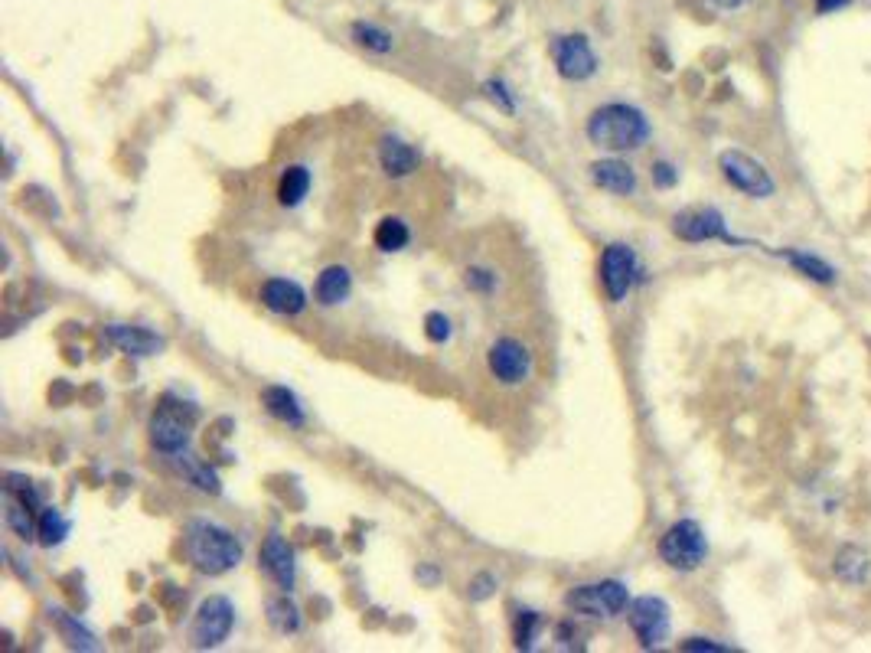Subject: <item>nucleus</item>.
Masks as SVG:
<instances>
[{
	"instance_id": "nucleus-8",
	"label": "nucleus",
	"mask_w": 871,
	"mask_h": 653,
	"mask_svg": "<svg viewBox=\"0 0 871 653\" xmlns=\"http://www.w3.org/2000/svg\"><path fill=\"white\" fill-rule=\"evenodd\" d=\"M637 275H640V262H637V255H633L630 245H624V242L607 245L604 255H601V285L607 291V298H611L614 304L624 301L633 288V281H637Z\"/></svg>"
},
{
	"instance_id": "nucleus-25",
	"label": "nucleus",
	"mask_w": 871,
	"mask_h": 653,
	"mask_svg": "<svg viewBox=\"0 0 871 653\" xmlns=\"http://www.w3.org/2000/svg\"><path fill=\"white\" fill-rule=\"evenodd\" d=\"M268 621H271V627H275V631H281V634H294V631H301V611H297V605L294 601L284 595V598H271L268 601Z\"/></svg>"
},
{
	"instance_id": "nucleus-37",
	"label": "nucleus",
	"mask_w": 871,
	"mask_h": 653,
	"mask_svg": "<svg viewBox=\"0 0 871 653\" xmlns=\"http://www.w3.org/2000/svg\"><path fill=\"white\" fill-rule=\"evenodd\" d=\"M849 0H816V10L819 14H832V10H842Z\"/></svg>"
},
{
	"instance_id": "nucleus-24",
	"label": "nucleus",
	"mask_w": 871,
	"mask_h": 653,
	"mask_svg": "<svg viewBox=\"0 0 871 653\" xmlns=\"http://www.w3.org/2000/svg\"><path fill=\"white\" fill-rule=\"evenodd\" d=\"M408 239H412V232H408V226L402 223V219L395 216H385L382 223L376 226V236H372V242H376L379 252H402Z\"/></svg>"
},
{
	"instance_id": "nucleus-2",
	"label": "nucleus",
	"mask_w": 871,
	"mask_h": 653,
	"mask_svg": "<svg viewBox=\"0 0 871 653\" xmlns=\"http://www.w3.org/2000/svg\"><path fill=\"white\" fill-rule=\"evenodd\" d=\"M186 556L206 575H226L242 562V542L226 526L193 520L186 526Z\"/></svg>"
},
{
	"instance_id": "nucleus-30",
	"label": "nucleus",
	"mask_w": 871,
	"mask_h": 653,
	"mask_svg": "<svg viewBox=\"0 0 871 653\" xmlns=\"http://www.w3.org/2000/svg\"><path fill=\"white\" fill-rule=\"evenodd\" d=\"M539 624L542 621H539V614H535V611H519V618H516V644L519 647H532Z\"/></svg>"
},
{
	"instance_id": "nucleus-23",
	"label": "nucleus",
	"mask_w": 871,
	"mask_h": 653,
	"mask_svg": "<svg viewBox=\"0 0 871 653\" xmlns=\"http://www.w3.org/2000/svg\"><path fill=\"white\" fill-rule=\"evenodd\" d=\"M871 572V559L858 546H845L836 556V575L849 585H862Z\"/></svg>"
},
{
	"instance_id": "nucleus-32",
	"label": "nucleus",
	"mask_w": 871,
	"mask_h": 653,
	"mask_svg": "<svg viewBox=\"0 0 871 653\" xmlns=\"http://www.w3.org/2000/svg\"><path fill=\"white\" fill-rule=\"evenodd\" d=\"M483 92H487V98H490L493 105H500V112H506V115H513V112H516L513 95H509V89H506V85H503L500 79H490L487 85H483Z\"/></svg>"
},
{
	"instance_id": "nucleus-17",
	"label": "nucleus",
	"mask_w": 871,
	"mask_h": 653,
	"mask_svg": "<svg viewBox=\"0 0 871 653\" xmlns=\"http://www.w3.org/2000/svg\"><path fill=\"white\" fill-rule=\"evenodd\" d=\"M105 334H108V340L115 343L118 350L131 353V356H151V353L160 350V337H154L151 330H144V327L111 324Z\"/></svg>"
},
{
	"instance_id": "nucleus-9",
	"label": "nucleus",
	"mask_w": 871,
	"mask_h": 653,
	"mask_svg": "<svg viewBox=\"0 0 871 653\" xmlns=\"http://www.w3.org/2000/svg\"><path fill=\"white\" fill-rule=\"evenodd\" d=\"M552 59H555V69L558 76L568 79V82H584L591 79L597 72V56L588 43V36H555L552 40Z\"/></svg>"
},
{
	"instance_id": "nucleus-21",
	"label": "nucleus",
	"mask_w": 871,
	"mask_h": 653,
	"mask_svg": "<svg viewBox=\"0 0 871 653\" xmlns=\"http://www.w3.org/2000/svg\"><path fill=\"white\" fill-rule=\"evenodd\" d=\"M310 193V170L307 167H288L281 174V180H278V203L281 206H288V209H294V206H301L304 203V196Z\"/></svg>"
},
{
	"instance_id": "nucleus-13",
	"label": "nucleus",
	"mask_w": 871,
	"mask_h": 653,
	"mask_svg": "<svg viewBox=\"0 0 871 653\" xmlns=\"http://www.w3.org/2000/svg\"><path fill=\"white\" fill-rule=\"evenodd\" d=\"M261 569L275 582L281 591H291L297 582V562H294V549L288 546V539L281 536H268L265 546H261Z\"/></svg>"
},
{
	"instance_id": "nucleus-4",
	"label": "nucleus",
	"mask_w": 871,
	"mask_h": 653,
	"mask_svg": "<svg viewBox=\"0 0 871 653\" xmlns=\"http://www.w3.org/2000/svg\"><path fill=\"white\" fill-rule=\"evenodd\" d=\"M565 605L578 614H588V618H604L611 621L617 614H624L630 605L627 585L617 582V578H604V582H591V585H578L565 595Z\"/></svg>"
},
{
	"instance_id": "nucleus-38",
	"label": "nucleus",
	"mask_w": 871,
	"mask_h": 653,
	"mask_svg": "<svg viewBox=\"0 0 871 653\" xmlns=\"http://www.w3.org/2000/svg\"><path fill=\"white\" fill-rule=\"evenodd\" d=\"M715 4H718L721 10H734V7H741L744 0H715Z\"/></svg>"
},
{
	"instance_id": "nucleus-11",
	"label": "nucleus",
	"mask_w": 871,
	"mask_h": 653,
	"mask_svg": "<svg viewBox=\"0 0 871 653\" xmlns=\"http://www.w3.org/2000/svg\"><path fill=\"white\" fill-rule=\"evenodd\" d=\"M630 627L640 647L653 650L669 637V605L656 595H643L630 605Z\"/></svg>"
},
{
	"instance_id": "nucleus-5",
	"label": "nucleus",
	"mask_w": 871,
	"mask_h": 653,
	"mask_svg": "<svg viewBox=\"0 0 871 653\" xmlns=\"http://www.w3.org/2000/svg\"><path fill=\"white\" fill-rule=\"evenodd\" d=\"M718 167H721V174H725V180L731 183V187L748 193L751 200H767V196H774V190H777L770 170L761 164V160H754L751 154H744V151H725L718 157Z\"/></svg>"
},
{
	"instance_id": "nucleus-10",
	"label": "nucleus",
	"mask_w": 871,
	"mask_h": 653,
	"mask_svg": "<svg viewBox=\"0 0 871 653\" xmlns=\"http://www.w3.org/2000/svg\"><path fill=\"white\" fill-rule=\"evenodd\" d=\"M487 366L493 379H500L503 386H519L526 383L532 373V353L526 343H519L516 337H500L487 350Z\"/></svg>"
},
{
	"instance_id": "nucleus-35",
	"label": "nucleus",
	"mask_w": 871,
	"mask_h": 653,
	"mask_svg": "<svg viewBox=\"0 0 871 653\" xmlns=\"http://www.w3.org/2000/svg\"><path fill=\"white\" fill-rule=\"evenodd\" d=\"M493 588H496V578L493 575H477L474 582H470V598H474V601L490 598Z\"/></svg>"
},
{
	"instance_id": "nucleus-19",
	"label": "nucleus",
	"mask_w": 871,
	"mask_h": 653,
	"mask_svg": "<svg viewBox=\"0 0 871 653\" xmlns=\"http://www.w3.org/2000/svg\"><path fill=\"white\" fill-rule=\"evenodd\" d=\"M350 291H353V275H350V268H346V265H330V268L320 271V278H317V301L323 307L343 304L346 298H350Z\"/></svg>"
},
{
	"instance_id": "nucleus-31",
	"label": "nucleus",
	"mask_w": 871,
	"mask_h": 653,
	"mask_svg": "<svg viewBox=\"0 0 871 653\" xmlns=\"http://www.w3.org/2000/svg\"><path fill=\"white\" fill-rule=\"evenodd\" d=\"M59 627H62V634L69 637V644L72 647H82V650H95V637L85 631L82 624H76V621H69V618H59Z\"/></svg>"
},
{
	"instance_id": "nucleus-27",
	"label": "nucleus",
	"mask_w": 871,
	"mask_h": 653,
	"mask_svg": "<svg viewBox=\"0 0 871 653\" xmlns=\"http://www.w3.org/2000/svg\"><path fill=\"white\" fill-rule=\"evenodd\" d=\"M66 536H69V520L56 507H46L40 513V520H36V539H40L43 546H59Z\"/></svg>"
},
{
	"instance_id": "nucleus-20",
	"label": "nucleus",
	"mask_w": 871,
	"mask_h": 653,
	"mask_svg": "<svg viewBox=\"0 0 871 653\" xmlns=\"http://www.w3.org/2000/svg\"><path fill=\"white\" fill-rule=\"evenodd\" d=\"M173 464H177V471L190 480V484L196 487V490H203V494H219V477H216V471L209 464H203L199 458H193V454H186V451H177V458H173Z\"/></svg>"
},
{
	"instance_id": "nucleus-14",
	"label": "nucleus",
	"mask_w": 871,
	"mask_h": 653,
	"mask_svg": "<svg viewBox=\"0 0 871 653\" xmlns=\"http://www.w3.org/2000/svg\"><path fill=\"white\" fill-rule=\"evenodd\" d=\"M261 304L281 317H297L307 307V294L297 281L271 278V281H265V288H261Z\"/></svg>"
},
{
	"instance_id": "nucleus-26",
	"label": "nucleus",
	"mask_w": 871,
	"mask_h": 653,
	"mask_svg": "<svg viewBox=\"0 0 871 653\" xmlns=\"http://www.w3.org/2000/svg\"><path fill=\"white\" fill-rule=\"evenodd\" d=\"M350 33H353V40H356L359 46L372 49V53H392V49H395V36H392L389 30L376 27V23L356 20Z\"/></svg>"
},
{
	"instance_id": "nucleus-29",
	"label": "nucleus",
	"mask_w": 871,
	"mask_h": 653,
	"mask_svg": "<svg viewBox=\"0 0 871 653\" xmlns=\"http://www.w3.org/2000/svg\"><path fill=\"white\" fill-rule=\"evenodd\" d=\"M425 337L431 343H447V340H451V317L441 314V311H431L425 317Z\"/></svg>"
},
{
	"instance_id": "nucleus-7",
	"label": "nucleus",
	"mask_w": 871,
	"mask_h": 653,
	"mask_svg": "<svg viewBox=\"0 0 871 653\" xmlns=\"http://www.w3.org/2000/svg\"><path fill=\"white\" fill-rule=\"evenodd\" d=\"M235 624V608L226 595H209L203 605H199L193 627H190V640L193 647L206 650V647H219L222 640L232 634Z\"/></svg>"
},
{
	"instance_id": "nucleus-22",
	"label": "nucleus",
	"mask_w": 871,
	"mask_h": 653,
	"mask_svg": "<svg viewBox=\"0 0 871 653\" xmlns=\"http://www.w3.org/2000/svg\"><path fill=\"white\" fill-rule=\"evenodd\" d=\"M777 255H780V258H787V262H790L796 271H803L806 278H810V281H819V285H832V281H836V268H832L829 262H823V258L810 255V252L787 249V252H777Z\"/></svg>"
},
{
	"instance_id": "nucleus-18",
	"label": "nucleus",
	"mask_w": 871,
	"mask_h": 653,
	"mask_svg": "<svg viewBox=\"0 0 871 653\" xmlns=\"http://www.w3.org/2000/svg\"><path fill=\"white\" fill-rule=\"evenodd\" d=\"M261 402H265L268 415L278 418V422L291 425V428L304 425V409H301V402H297V396L288 386H268L265 392H261Z\"/></svg>"
},
{
	"instance_id": "nucleus-12",
	"label": "nucleus",
	"mask_w": 871,
	"mask_h": 653,
	"mask_svg": "<svg viewBox=\"0 0 871 653\" xmlns=\"http://www.w3.org/2000/svg\"><path fill=\"white\" fill-rule=\"evenodd\" d=\"M673 232L686 242H731L738 245V239L731 236L725 226V216L718 209H686V213H676L673 219Z\"/></svg>"
},
{
	"instance_id": "nucleus-34",
	"label": "nucleus",
	"mask_w": 871,
	"mask_h": 653,
	"mask_svg": "<svg viewBox=\"0 0 871 653\" xmlns=\"http://www.w3.org/2000/svg\"><path fill=\"white\" fill-rule=\"evenodd\" d=\"M493 285H496V278L490 275L487 268H470L467 271V288H474V291H493Z\"/></svg>"
},
{
	"instance_id": "nucleus-1",
	"label": "nucleus",
	"mask_w": 871,
	"mask_h": 653,
	"mask_svg": "<svg viewBox=\"0 0 871 653\" xmlns=\"http://www.w3.org/2000/svg\"><path fill=\"white\" fill-rule=\"evenodd\" d=\"M588 141L604 151H637L650 141V121L640 108L624 102L601 105L588 118Z\"/></svg>"
},
{
	"instance_id": "nucleus-3",
	"label": "nucleus",
	"mask_w": 871,
	"mask_h": 653,
	"mask_svg": "<svg viewBox=\"0 0 871 653\" xmlns=\"http://www.w3.org/2000/svg\"><path fill=\"white\" fill-rule=\"evenodd\" d=\"M708 556V539L705 529L695 520H679L673 523L659 539V559L676 572H695Z\"/></svg>"
},
{
	"instance_id": "nucleus-36",
	"label": "nucleus",
	"mask_w": 871,
	"mask_h": 653,
	"mask_svg": "<svg viewBox=\"0 0 871 653\" xmlns=\"http://www.w3.org/2000/svg\"><path fill=\"white\" fill-rule=\"evenodd\" d=\"M682 650H708V653H725L728 647H725V644H715V640H708V637H689V640H682Z\"/></svg>"
},
{
	"instance_id": "nucleus-6",
	"label": "nucleus",
	"mask_w": 871,
	"mask_h": 653,
	"mask_svg": "<svg viewBox=\"0 0 871 653\" xmlns=\"http://www.w3.org/2000/svg\"><path fill=\"white\" fill-rule=\"evenodd\" d=\"M193 418H196V409H183V402H173V399L160 402L154 409V415H151V441H154V448L164 451V454L183 451L186 441H190Z\"/></svg>"
},
{
	"instance_id": "nucleus-16",
	"label": "nucleus",
	"mask_w": 871,
	"mask_h": 653,
	"mask_svg": "<svg viewBox=\"0 0 871 653\" xmlns=\"http://www.w3.org/2000/svg\"><path fill=\"white\" fill-rule=\"evenodd\" d=\"M379 164L389 177L402 180L408 174H415L418 167V151L412 144H405L402 138H382L379 144Z\"/></svg>"
},
{
	"instance_id": "nucleus-15",
	"label": "nucleus",
	"mask_w": 871,
	"mask_h": 653,
	"mask_svg": "<svg viewBox=\"0 0 871 653\" xmlns=\"http://www.w3.org/2000/svg\"><path fill=\"white\" fill-rule=\"evenodd\" d=\"M591 180H594V187H601L614 196L637 193V174H633V167L624 164V160H614V157L591 164Z\"/></svg>"
},
{
	"instance_id": "nucleus-28",
	"label": "nucleus",
	"mask_w": 871,
	"mask_h": 653,
	"mask_svg": "<svg viewBox=\"0 0 871 653\" xmlns=\"http://www.w3.org/2000/svg\"><path fill=\"white\" fill-rule=\"evenodd\" d=\"M4 520H7V526L14 529L20 539H36V523H33V516H30V507L23 500H14V497L7 494V513H4Z\"/></svg>"
},
{
	"instance_id": "nucleus-33",
	"label": "nucleus",
	"mask_w": 871,
	"mask_h": 653,
	"mask_svg": "<svg viewBox=\"0 0 871 653\" xmlns=\"http://www.w3.org/2000/svg\"><path fill=\"white\" fill-rule=\"evenodd\" d=\"M653 183H656L659 190L676 187V183H679V170L673 164H666V160H656V164H653Z\"/></svg>"
}]
</instances>
